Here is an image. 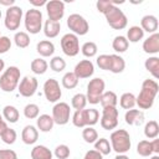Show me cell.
<instances>
[{"mask_svg": "<svg viewBox=\"0 0 159 159\" xmlns=\"http://www.w3.org/2000/svg\"><path fill=\"white\" fill-rule=\"evenodd\" d=\"M159 92V84L155 80H144L142 83V89L139 94L135 97V106L139 109H150L154 104L155 97Z\"/></svg>", "mask_w": 159, "mask_h": 159, "instance_id": "obj_1", "label": "cell"}, {"mask_svg": "<svg viewBox=\"0 0 159 159\" xmlns=\"http://www.w3.org/2000/svg\"><path fill=\"white\" fill-rule=\"evenodd\" d=\"M109 143L112 147V150H114L117 154H125L129 152L132 147L130 135L125 129H116L111 133Z\"/></svg>", "mask_w": 159, "mask_h": 159, "instance_id": "obj_2", "label": "cell"}, {"mask_svg": "<svg viewBox=\"0 0 159 159\" xmlns=\"http://www.w3.org/2000/svg\"><path fill=\"white\" fill-rule=\"evenodd\" d=\"M21 72L20 68L16 66H10L6 70H4L2 75L0 76V89L7 93L14 92L19 83H20Z\"/></svg>", "mask_w": 159, "mask_h": 159, "instance_id": "obj_3", "label": "cell"}, {"mask_svg": "<svg viewBox=\"0 0 159 159\" xmlns=\"http://www.w3.org/2000/svg\"><path fill=\"white\" fill-rule=\"evenodd\" d=\"M42 22H43L42 12L36 7L29 9L24 15V25L29 34L32 35L39 34L42 30Z\"/></svg>", "mask_w": 159, "mask_h": 159, "instance_id": "obj_4", "label": "cell"}, {"mask_svg": "<svg viewBox=\"0 0 159 159\" xmlns=\"http://www.w3.org/2000/svg\"><path fill=\"white\" fill-rule=\"evenodd\" d=\"M103 15L106 16L108 25L114 30H123L128 25V19L125 14L116 5H112Z\"/></svg>", "mask_w": 159, "mask_h": 159, "instance_id": "obj_5", "label": "cell"}, {"mask_svg": "<svg viewBox=\"0 0 159 159\" xmlns=\"http://www.w3.org/2000/svg\"><path fill=\"white\" fill-rule=\"evenodd\" d=\"M104 88H106V83L101 77L92 78L87 84V93H86L87 102L91 104H98L101 96L104 92Z\"/></svg>", "mask_w": 159, "mask_h": 159, "instance_id": "obj_6", "label": "cell"}, {"mask_svg": "<svg viewBox=\"0 0 159 159\" xmlns=\"http://www.w3.org/2000/svg\"><path fill=\"white\" fill-rule=\"evenodd\" d=\"M67 27L76 36H84L89 31L88 21L80 14H71L67 17Z\"/></svg>", "mask_w": 159, "mask_h": 159, "instance_id": "obj_7", "label": "cell"}, {"mask_svg": "<svg viewBox=\"0 0 159 159\" xmlns=\"http://www.w3.org/2000/svg\"><path fill=\"white\" fill-rule=\"evenodd\" d=\"M22 16H24V11L20 6L14 5L11 7H7L5 12V19H4L5 27L10 31H16L20 27Z\"/></svg>", "mask_w": 159, "mask_h": 159, "instance_id": "obj_8", "label": "cell"}, {"mask_svg": "<svg viewBox=\"0 0 159 159\" xmlns=\"http://www.w3.org/2000/svg\"><path fill=\"white\" fill-rule=\"evenodd\" d=\"M60 43H61L62 52L66 56L75 57V56L78 55V52H80V40H78V36H76L75 34H72V32L65 34L61 37Z\"/></svg>", "mask_w": 159, "mask_h": 159, "instance_id": "obj_9", "label": "cell"}, {"mask_svg": "<svg viewBox=\"0 0 159 159\" xmlns=\"http://www.w3.org/2000/svg\"><path fill=\"white\" fill-rule=\"evenodd\" d=\"M55 124L65 125L70 122L71 117V108L70 104L66 102H57L52 107V114H51Z\"/></svg>", "mask_w": 159, "mask_h": 159, "instance_id": "obj_10", "label": "cell"}, {"mask_svg": "<svg viewBox=\"0 0 159 159\" xmlns=\"http://www.w3.org/2000/svg\"><path fill=\"white\" fill-rule=\"evenodd\" d=\"M118 117L119 112L117 107H106L102 109L101 116V127L104 130H112L116 129L118 125Z\"/></svg>", "mask_w": 159, "mask_h": 159, "instance_id": "obj_11", "label": "cell"}, {"mask_svg": "<svg viewBox=\"0 0 159 159\" xmlns=\"http://www.w3.org/2000/svg\"><path fill=\"white\" fill-rule=\"evenodd\" d=\"M43 94L46 99L51 103H57L62 97V89L60 83L55 78H48L43 83Z\"/></svg>", "mask_w": 159, "mask_h": 159, "instance_id": "obj_12", "label": "cell"}, {"mask_svg": "<svg viewBox=\"0 0 159 159\" xmlns=\"http://www.w3.org/2000/svg\"><path fill=\"white\" fill-rule=\"evenodd\" d=\"M48 20L60 22L65 16V2L61 0H50L45 5Z\"/></svg>", "mask_w": 159, "mask_h": 159, "instance_id": "obj_13", "label": "cell"}, {"mask_svg": "<svg viewBox=\"0 0 159 159\" xmlns=\"http://www.w3.org/2000/svg\"><path fill=\"white\" fill-rule=\"evenodd\" d=\"M39 87V82L36 80V77L32 76H25L22 80H20V83L17 86V91L20 93V96L22 97H32Z\"/></svg>", "mask_w": 159, "mask_h": 159, "instance_id": "obj_14", "label": "cell"}, {"mask_svg": "<svg viewBox=\"0 0 159 159\" xmlns=\"http://www.w3.org/2000/svg\"><path fill=\"white\" fill-rule=\"evenodd\" d=\"M73 73L76 75V77L78 80L89 78L94 73V65H93V62L91 60H82V61L76 63Z\"/></svg>", "mask_w": 159, "mask_h": 159, "instance_id": "obj_15", "label": "cell"}, {"mask_svg": "<svg viewBox=\"0 0 159 159\" xmlns=\"http://www.w3.org/2000/svg\"><path fill=\"white\" fill-rule=\"evenodd\" d=\"M143 51L149 55H157L159 52V34L154 32L143 41Z\"/></svg>", "mask_w": 159, "mask_h": 159, "instance_id": "obj_16", "label": "cell"}, {"mask_svg": "<svg viewBox=\"0 0 159 159\" xmlns=\"http://www.w3.org/2000/svg\"><path fill=\"white\" fill-rule=\"evenodd\" d=\"M124 120L128 125H142L144 123V113L140 109H128L124 114Z\"/></svg>", "mask_w": 159, "mask_h": 159, "instance_id": "obj_17", "label": "cell"}, {"mask_svg": "<svg viewBox=\"0 0 159 159\" xmlns=\"http://www.w3.org/2000/svg\"><path fill=\"white\" fill-rule=\"evenodd\" d=\"M37 139H39L37 128L35 125H31V124L25 125L22 132H21V140L27 145H32L37 142Z\"/></svg>", "mask_w": 159, "mask_h": 159, "instance_id": "obj_18", "label": "cell"}, {"mask_svg": "<svg viewBox=\"0 0 159 159\" xmlns=\"http://www.w3.org/2000/svg\"><path fill=\"white\" fill-rule=\"evenodd\" d=\"M159 27V22H158V19L157 16L154 15H144L140 20V29L144 31V32H148V34H154L157 32Z\"/></svg>", "mask_w": 159, "mask_h": 159, "instance_id": "obj_19", "label": "cell"}, {"mask_svg": "<svg viewBox=\"0 0 159 159\" xmlns=\"http://www.w3.org/2000/svg\"><path fill=\"white\" fill-rule=\"evenodd\" d=\"M53 125H55V122L50 114H40L36 118V127H37V130L40 132L48 133L52 130Z\"/></svg>", "mask_w": 159, "mask_h": 159, "instance_id": "obj_20", "label": "cell"}, {"mask_svg": "<svg viewBox=\"0 0 159 159\" xmlns=\"http://www.w3.org/2000/svg\"><path fill=\"white\" fill-rule=\"evenodd\" d=\"M42 30H43V34L47 39H55L58 36V34L61 31V22H56V21L47 19L43 24Z\"/></svg>", "mask_w": 159, "mask_h": 159, "instance_id": "obj_21", "label": "cell"}, {"mask_svg": "<svg viewBox=\"0 0 159 159\" xmlns=\"http://www.w3.org/2000/svg\"><path fill=\"white\" fill-rule=\"evenodd\" d=\"M36 51L42 58L43 57H51L55 53V45L50 40H41L36 45Z\"/></svg>", "mask_w": 159, "mask_h": 159, "instance_id": "obj_22", "label": "cell"}, {"mask_svg": "<svg viewBox=\"0 0 159 159\" xmlns=\"http://www.w3.org/2000/svg\"><path fill=\"white\" fill-rule=\"evenodd\" d=\"M30 155H31V159H52L53 153L46 145L39 144V145H35L31 149Z\"/></svg>", "mask_w": 159, "mask_h": 159, "instance_id": "obj_23", "label": "cell"}, {"mask_svg": "<svg viewBox=\"0 0 159 159\" xmlns=\"http://www.w3.org/2000/svg\"><path fill=\"white\" fill-rule=\"evenodd\" d=\"M144 67L155 80L159 78V57L158 56L148 57L144 62Z\"/></svg>", "mask_w": 159, "mask_h": 159, "instance_id": "obj_24", "label": "cell"}, {"mask_svg": "<svg viewBox=\"0 0 159 159\" xmlns=\"http://www.w3.org/2000/svg\"><path fill=\"white\" fill-rule=\"evenodd\" d=\"M125 68V61L122 56L119 55H111V66H109V71L112 73H122Z\"/></svg>", "mask_w": 159, "mask_h": 159, "instance_id": "obj_25", "label": "cell"}, {"mask_svg": "<svg viewBox=\"0 0 159 159\" xmlns=\"http://www.w3.org/2000/svg\"><path fill=\"white\" fill-rule=\"evenodd\" d=\"M2 118H4V120H6L9 123H16L20 118L19 109L15 106H11V104L5 106L2 108Z\"/></svg>", "mask_w": 159, "mask_h": 159, "instance_id": "obj_26", "label": "cell"}, {"mask_svg": "<svg viewBox=\"0 0 159 159\" xmlns=\"http://www.w3.org/2000/svg\"><path fill=\"white\" fill-rule=\"evenodd\" d=\"M99 103L102 106V108L106 107H117L118 103V97L113 91H104L103 94L101 96Z\"/></svg>", "mask_w": 159, "mask_h": 159, "instance_id": "obj_27", "label": "cell"}, {"mask_svg": "<svg viewBox=\"0 0 159 159\" xmlns=\"http://www.w3.org/2000/svg\"><path fill=\"white\" fill-rule=\"evenodd\" d=\"M144 37V31L140 29V26L138 25H134V26H130L128 30H127V36L125 39L128 40V42H139L140 40H143Z\"/></svg>", "mask_w": 159, "mask_h": 159, "instance_id": "obj_28", "label": "cell"}, {"mask_svg": "<svg viewBox=\"0 0 159 159\" xmlns=\"http://www.w3.org/2000/svg\"><path fill=\"white\" fill-rule=\"evenodd\" d=\"M30 68L35 75H43L48 68V63L42 57L34 58L31 61V63H30Z\"/></svg>", "mask_w": 159, "mask_h": 159, "instance_id": "obj_29", "label": "cell"}, {"mask_svg": "<svg viewBox=\"0 0 159 159\" xmlns=\"http://www.w3.org/2000/svg\"><path fill=\"white\" fill-rule=\"evenodd\" d=\"M112 47H113V50H114L116 52L123 53V52H125V51L128 50L129 42H128V40L125 39V36L118 35V36H116V37L113 39V41H112Z\"/></svg>", "mask_w": 159, "mask_h": 159, "instance_id": "obj_30", "label": "cell"}, {"mask_svg": "<svg viewBox=\"0 0 159 159\" xmlns=\"http://www.w3.org/2000/svg\"><path fill=\"white\" fill-rule=\"evenodd\" d=\"M119 106L123 109H133L135 107V96L132 92H125L119 98Z\"/></svg>", "mask_w": 159, "mask_h": 159, "instance_id": "obj_31", "label": "cell"}, {"mask_svg": "<svg viewBox=\"0 0 159 159\" xmlns=\"http://www.w3.org/2000/svg\"><path fill=\"white\" fill-rule=\"evenodd\" d=\"M144 135L148 139L158 138L159 135V124L157 120H149L144 125Z\"/></svg>", "mask_w": 159, "mask_h": 159, "instance_id": "obj_32", "label": "cell"}, {"mask_svg": "<svg viewBox=\"0 0 159 159\" xmlns=\"http://www.w3.org/2000/svg\"><path fill=\"white\" fill-rule=\"evenodd\" d=\"M93 144H94V150H97L102 155H108L112 152L111 143L107 138H98Z\"/></svg>", "mask_w": 159, "mask_h": 159, "instance_id": "obj_33", "label": "cell"}, {"mask_svg": "<svg viewBox=\"0 0 159 159\" xmlns=\"http://www.w3.org/2000/svg\"><path fill=\"white\" fill-rule=\"evenodd\" d=\"M30 36L25 31H17L14 35V42L19 48H26L30 46Z\"/></svg>", "mask_w": 159, "mask_h": 159, "instance_id": "obj_34", "label": "cell"}, {"mask_svg": "<svg viewBox=\"0 0 159 159\" xmlns=\"http://www.w3.org/2000/svg\"><path fill=\"white\" fill-rule=\"evenodd\" d=\"M61 83L63 86V88L66 89H72L75 87H77L78 84V78L76 77V75L73 72H66L61 80Z\"/></svg>", "mask_w": 159, "mask_h": 159, "instance_id": "obj_35", "label": "cell"}, {"mask_svg": "<svg viewBox=\"0 0 159 159\" xmlns=\"http://www.w3.org/2000/svg\"><path fill=\"white\" fill-rule=\"evenodd\" d=\"M87 97L86 94L83 93H76L72 99H71V106L75 111H81V109H84L86 106H87Z\"/></svg>", "mask_w": 159, "mask_h": 159, "instance_id": "obj_36", "label": "cell"}, {"mask_svg": "<svg viewBox=\"0 0 159 159\" xmlns=\"http://www.w3.org/2000/svg\"><path fill=\"white\" fill-rule=\"evenodd\" d=\"M97 51H98V47H97L96 42H93V41H87L81 46V52L87 58L94 57L97 55Z\"/></svg>", "mask_w": 159, "mask_h": 159, "instance_id": "obj_37", "label": "cell"}, {"mask_svg": "<svg viewBox=\"0 0 159 159\" xmlns=\"http://www.w3.org/2000/svg\"><path fill=\"white\" fill-rule=\"evenodd\" d=\"M84 116H86V124H87V127H93L94 124L98 123L99 112L96 108H89V109L84 108Z\"/></svg>", "mask_w": 159, "mask_h": 159, "instance_id": "obj_38", "label": "cell"}, {"mask_svg": "<svg viewBox=\"0 0 159 159\" xmlns=\"http://www.w3.org/2000/svg\"><path fill=\"white\" fill-rule=\"evenodd\" d=\"M82 138L86 143L93 144L98 139V133L93 127H84L82 129Z\"/></svg>", "mask_w": 159, "mask_h": 159, "instance_id": "obj_39", "label": "cell"}, {"mask_svg": "<svg viewBox=\"0 0 159 159\" xmlns=\"http://www.w3.org/2000/svg\"><path fill=\"white\" fill-rule=\"evenodd\" d=\"M137 153L140 157H150L153 154L152 142H149V140H140L137 144Z\"/></svg>", "mask_w": 159, "mask_h": 159, "instance_id": "obj_40", "label": "cell"}, {"mask_svg": "<svg viewBox=\"0 0 159 159\" xmlns=\"http://www.w3.org/2000/svg\"><path fill=\"white\" fill-rule=\"evenodd\" d=\"M24 116L27 119H36L40 116V107L36 103H29L24 107Z\"/></svg>", "mask_w": 159, "mask_h": 159, "instance_id": "obj_41", "label": "cell"}, {"mask_svg": "<svg viewBox=\"0 0 159 159\" xmlns=\"http://www.w3.org/2000/svg\"><path fill=\"white\" fill-rule=\"evenodd\" d=\"M50 68L55 72H62L66 68V61L61 56H53L50 60Z\"/></svg>", "mask_w": 159, "mask_h": 159, "instance_id": "obj_42", "label": "cell"}, {"mask_svg": "<svg viewBox=\"0 0 159 159\" xmlns=\"http://www.w3.org/2000/svg\"><path fill=\"white\" fill-rule=\"evenodd\" d=\"M72 123H73V125L77 127V128H84V127H87V124H86L84 109L75 111V113H73V116H72Z\"/></svg>", "mask_w": 159, "mask_h": 159, "instance_id": "obj_43", "label": "cell"}, {"mask_svg": "<svg viewBox=\"0 0 159 159\" xmlns=\"http://www.w3.org/2000/svg\"><path fill=\"white\" fill-rule=\"evenodd\" d=\"M0 138H1V140H2L5 144L11 145V144H14V143L16 142V139H17V134H16L15 129H12V128H7V129L0 135Z\"/></svg>", "mask_w": 159, "mask_h": 159, "instance_id": "obj_44", "label": "cell"}, {"mask_svg": "<svg viewBox=\"0 0 159 159\" xmlns=\"http://www.w3.org/2000/svg\"><path fill=\"white\" fill-rule=\"evenodd\" d=\"M71 154V150H70V147L66 145V144H60L55 148L53 150V155L57 158V159H67Z\"/></svg>", "mask_w": 159, "mask_h": 159, "instance_id": "obj_45", "label": "cell"}, {"mask_svg": "<svg viewBox=\"0 0 159 159\" xmlns=\"http://www.w3.org/2000/svg\"><path fill=\"white\" fill-rule=\"evenodd\" d=\"M124 1H113V0H98L97 2H96V7H97V10L99 11V12H102V14H104L112 5H116L117 6V4H123Z\"/></svg>", "mask_w": 159, "mask_h": 159, "instance_id": "obj_46", "label": "cell"}, {"mask_svg": "<svg viewBox=\"0 0 159 159\" xmlns=\"http://www.w3.org/2000/svg\"><path fill=\"white\" fill-rule=\"evenodd\" d=\"M96 63L97 66L101 68V70H104V71H109V66H111V55H107V53H103V55H99L96 60Z\"/></svg>", "mask_w": 159, "mask_h": 159, "instance_id": "obj_47", "label": "cell"}, {"mask_svg": "<svg viewBox=\"0 0 159 159\" xmlns=\"http://www.w3.org/2000/svg\"><path fill=\"white\" fill-rule=\"evenodd\" d=\"M11 48V40L7 36H0V55L6 53Z\"/></svg>", "mask_w": 159, "mask_h": 159, "instance_id": "obj_48", "label": "cell"}, {"mask_svg": "<svg viewBox=\"0 0 159 159\" xmlns=\"http://www.w3.org/2000/svg\"><path fill=\"white\" fill-rule=\"evenodd\" d=\"M0 159H17V154L12 149H0Z\"/></svg>", "mask_w": 159, "mask_h": 159, "instance_id": "obj_49", "label": "cell"}, {"mask_svg": "<svg viewBox=\"0 0 159 159\" xmlns=\"http://www.w3.org/2000/svg\"><path fill=\"white\" fill-rule=\"evenodd\" d=\"M83 159H103V155H102L101 153H98L97 150L91 149V150H88V152L84 154Z\"/></svg>", "mask_w": 159, "mask_h": 159, "instance_id": "obj_50", "label": "cell"}, {"mask_svg": "<svg viewBox=\"0 0 159 159\" xmlns=\"http://www.w3.org/2000/svg\"><path fill=\"white\" fill-rule=\"evenodd\" d=\"M152 148H153V154H159V139L154 138L152 140Z\"/></svg>", "mask_w": 159, "mask_h": 159, "instance_id": "obj_51", "label": "cell"}, {"mask_svg": "<svg viewBox=\"0 0 159 159\" xmlns=\"http://www.w3.org/2000/svg\"><path fill=\"white\" fill-rule=\"evenodd\" d=\"M29 1H30L31 5H34V6H36V7H39V6H45L46 2H47L46 0H40V1H39V0H29Z\"/></svg>", "mask_w": 159, "mask_h": 159, "instance_id": "obj_52", "label": "cell"}, {"mask_svg": "<svg viewBox=\"0 0 159 159\" xmlns=\"http://www.w3.org/2000/svg\"><path fill=\"white\" fill-rule=\"evenodd\" d=\"M0 5L6 6V7H11L15 5V0H0Z\"/></svg>", "mask_w": 159, "mask_h": 159, "instance_id": "obj_53", "label": "cell"}, {"mask_svg": "<svg viewBox=\"0 0 159 159\" xmlns=\"http://www.w3.org/2000/svg\"><path fill=\"white\" fill-rule=\"evenodd\" d=\"M7 128H9V127H7L6 120H4V119H2V120H0V135H1V134H2Z\"/></svg>", "mask_w": 159, "mask_h": 159, "instance_id": "obj_54", "label": "cell"}, {"mask_svg": "<svg viewBox=\"0 0 159 159\" xmlns=\"http://www.w3.org/2000/svg\"><path fill=\"white\" fill-rule=\"evenodd\" d=\"M114 159H129V157L125 155V154H117Z\"/></svg>", "mask_w": 159, "mask_h": 159, "instance_id": "obj_55", "label": "cell"}, {"mask_svg": "<svg viewBox=\"0 0 159 159\" xmlns=\"http://www.w3.org/2000/svg\"><path fill=\"white\" fill-rule=\"evenodd\" d=\"M5 70V62L2 58H0V72H2Z\"/></svg>", "mask_w": 159, "mask_h": 159, "instance_id": "obj_56", "label": "cell"}, {"mask_svg": "<svg viewBox=\"0 0 159 159\" xmlns=\"http://www.w3.org/2000/svg\"><path fill=\"white\" fill-rule=\"evenodd\" d=\"M150 159H159V155H158V154H154V155H150Z\"/></svg>", "mask_w": 159, "mask_h": 159, "instance_id": "obj_57", "label": "cell"}, {"mask_svg": "<svg viewBox=\"0 0 159 159\" xmlns=\"http://www.w3.org/2000/svg\"><path fill=\"white\" fill-rule=\"evenodd\" d=\"M1 16H2V12H1V10H0V20H1Z\"/></svg>", "mask_w": 159, "mask_h": 159, "instance_id": "obj_58", "label": "cell"}, {"mask_svg": "<svg viewBox=\"0 0 159 159\" xmlns=\"http://www.w3.org/2000/svg\"><path fill=\"white\" fill-rule=\"evenodd\" d=\"M0 120H2V114H0Z\"/></svg>", "mask_w": 159, "mask_h": 159, "instance_id": "obj_59", "label": "cell"}, {"mask_svg": "<svg viewBox=\"0 0 159 159\" xmlns=\"http://www.w3.org/2000/svg\"><path fill=\"white\" fill-rule=\"evenodd\" d=\"M0 36H1V34H0Z\"/></svg>", "mask_w": 159, "mask_h": 159, "instance_id": "obj_60", "label": "cell"}]
</instances>
